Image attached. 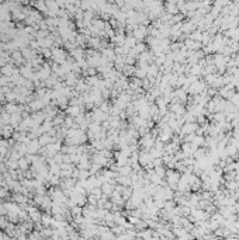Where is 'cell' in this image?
<instances>
[{
  "instance_id": "obj_1",
  "label": "cell",
  "mask_w": 239,
  "mask_h": 240,
  "mask_svg": "<svg viewBox=\"0 0 239 240\" xmlns=\"http://www.w3.org/2000/svg\"><path fill=\"white\" fill-rule=\"evenodd\" d=\"M3 73L7 74V76H11L13 74V69H11V66H3Z\"/></svg>"
}]
</instances>
